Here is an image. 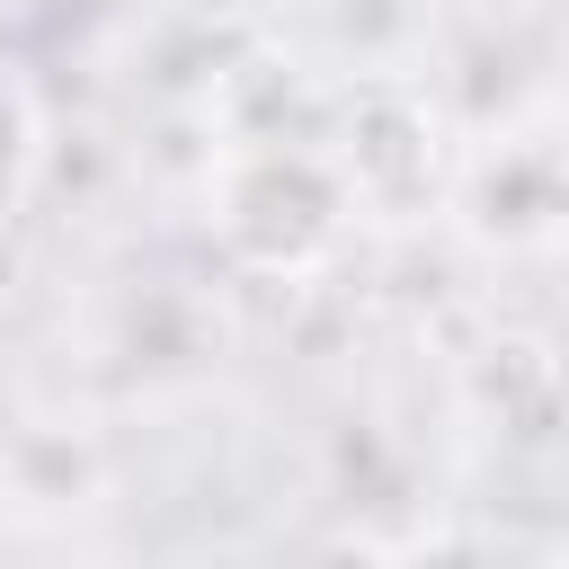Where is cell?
<instances>
[{
    "instance_id": "cell-1",
    "label": "cell",
    "mask_w": 569,
    "mask_h": 569,
    "mask_svg": "<svg viewBox=\"0 0 569 569\" xmlns=\"http://www.w3.org/2000/svg\"><path fill=\"white\" fill-rule=\"evenodd\" d=\"M27 142H36V124H27V98H18V80L0 71V204H9L18 169H27Z\"/></svg>"
}]
</instances>
